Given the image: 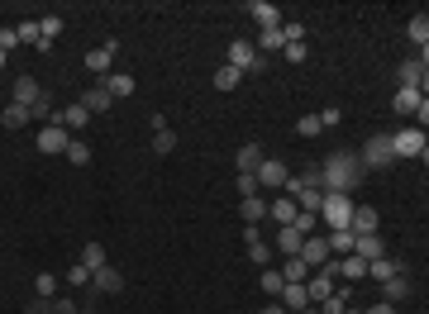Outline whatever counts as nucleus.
Masks as SVG:
<instances>
[{"mask_svg":"<svg viewBox=\"0 0 429 314\" xmlns=\"http://www.w3.org/2000/svg\"><path fill=\"white\" fill-rule=\"evenodd\" d=\"M67 129L62 124H48V129H38V153H48V157H57V153H67Z\"/></svg>","mask_w":429,"mask_h":314,"instance_id":"obj_6","label":"nucleus"},{"mask_svg":"<svg viewBox=\"0 0 429 314\" xmlns=\"http://www.w3.org/2000/svg\"><path fill=\"white\" fill-rule=\"evenodd\" d=\"M277 300L286 305V314H300V310H310V295H305V281H286V290H282Z\"/></svg>","mask_w":429,"mask_h":314,"instance_id":"obj_12","label":"nucleus"},{"mask_svg":"<svg viewBox=\"0 0 429 314\" xmlns=\"http://www.w3.org/2000/svg\"><path fill=\"white\" fill-rule=\"evenodd\" d=\"M315 219H320V214H310V209H296L291 229H296V234H305V238H310V234H315Z\"/></svg>","mask_w":429,"mask_h":314,"instance_id":"obj_37","label":"nucleus"},{"mask_svg":"<svg viewBox=\"0 0 429 314\" xmlns=\"http://www.w3.org/2000/svg\"><path fill=\"white\" fill-rule=\"evenodd\" d=\"M253 177H258V186H272V190H277V186L291 177V172H286V162H277V157H263V167H258Z\"/></svg>","mask_w":429,"mask_h":314,"instance_id":"obj_9","label":"nucleus"},{"mask_svg":"<svg viewBox=\"0 0 429 314\" xmlns=\"http://www.w3.org/2000/svg\"><path fill=\"white\" fill-rule=\"evenodd\" d=\"M20 48V33L15 29H0V52H15Z\"/></svg>","mask_w":429,"mask_h":314,"instance_id":"obj_42","label":"nucleus"},{"mask_svg":"<svg viewBox=\"0 0 429 314\" xmlns=\"http://www.w3.org/2000/svg\"><path fill=\"white\" fill-rule=\"evenodd\" d=\"M229 67H239L243 77H253V72H263V57H258V48H253V43L234 38V43H229Z\"/></svg>","mask_w":429,"mask_h":314,"instance_id":"obj_4","label":"nucleus"},{"mask_svg":"<svg viewBox=\"0 0 429 314\" xmlns=\"http://www.w3.org/2000/svg\"><path fill=\"white\" fill-rule=\"evenodd\" d=\"M368 276H372V281H391V276H401V262L396 257H377V262H368Z\"/></svg>","mask_w":429,"mask_h":314,"instance_id":"obj_21","label":"nucleus"},{"mask_svg":"<svg viewBox=\"0 0 429 314\" xmlns=\"http://www.w3.org/2000/svg\"><path fill=\"white\" fill-rule=\"evenodd\" d=\"M110 100H115V96L106 91V81H101V86H91V91H81V105H86V114H101V110H110Z\"/></svg>","mask_w":429,"mask_h":314,"instance_id":"obj_16","label":"nucleus"},{"mask_svg":"<svg viewBox=\"0 0 429 314\" xmlns=\"http://www.w3.org/2000/svg\"><path fill=\"white\" fill-rule=\"evenodd\" d=\"M34 286H38V300H53L57 295V276H38Z\"/></svg>","mask_w":429,"mask_h":314,"instance_id":"obj_40","label":"nucleus"},{"mask_svg":"<svg viewBox=\"0 0 429 314\" xmlns=\"http://www.w3.org/2000/svg\"><path fill=\"white\" fill-rule=\"evenodd\" d=\"M91 286L101 290V295H119V290H124V276H119V271H115V267H101V271H91Z\"/></svg>","mask_w":429,"mask_h":314,"instance_id":"obj_11","label":"nucleus"},{"mask_svg":"<svg viewBox=\"0 0 429 314\" xmlns=\"http://www.w3.org/2000/svg\"><path fill=\"white\" fill-rule=\"evenodd\" d=\"M263 314H286V305H282V300H268V310Z\"/></svg>","mask_w":429,"mask_h":314,"instance_id":"obj_48","label":"nucleus"},{"mask_svg":"<svg viewBox=\"0 0 429 314\" xmlns=\"http://www.w3.org/2000/svg\"><path fill=\"white\" fill-rule=\"evenodd\" d=\"M363 314H396V305H386V300H377L372 310H363Z\"/></svg>","mask_w":429,"mask_h":314,"instance_id":"obj_47","label":"nucleus"},{"mask_svg":"<svg viewBox=\"0 0 429 314\" xmlns=\"http://www.w3.org/2000/svg\"><path fill=\"white\" fill-rule=\"evenodd\" d=\"M81 267H86V271H101V267H106V248H101V243H86V253H81Z\"/></svg>","mask_w":429,"mask_h":314,"instance_id":"obj_29","label":"nucleus"},{"mask_svg":"<svg viewBox=\"0 0 429 314\" xmlns=\"http://www.w3.org/2000/svg\"><path fill=\"white\" fill-rule=\"evenodd\" d=\"M15 33H20V43H38V24H20Z\"/></svg>","mask_w":429,"mask_h":314,"instance_id":"obj_44","label":"nucleus"},{"mask_svg":"<svg viewBox=\"0 0 429 314\" xmlns=\"http://www.w3.org/2000/svg\"><path fill=\"white\" fill-rule=\"evenodd\" d=\"M320 219L329 224V229H349L353 200H349V195H339V190H320Z\"/></svg>","mask_w":429,"mask_h":314,"instance_id":"obj_2","label":"nucleus"},{"mask_svg":"<svg viewBox=\"0 0 429 314\" xmlns=\"http://www.w3.org/2000/svg\"><path fill=\"white\" fill-rule=\"evenodd\" d=\"M172 148H177V133H172V129H153V153L167 157Z\"/></svg>","mask_w":429,"mask_h":314,"instance_id":"obj_36","label":"nucleus"},{"mask_svg":"<svg viewBox=\"0 0 429 314\" xmlns=\"http://www.w3.org/2000/svg\"><path fill=\"white\" fill-rule=\"evenodd\" d=\"M300 243H305V234H296L291 224H282V229H277V248H282L286 257H296V253H300Z\"/></svg>","mask_w":429,"mask_h":314,"instance_id":"obj_24","label":"nucleus"},{"mask_svg":"<svg viewBox=\"0 0 429 314\" xmlns=\"http://www.w3.org/2000/svg\"><path fill=\"white\" fill-rule=\"evenodd\" d=\"M405 33H410V43H415V48L425 52L429 48V15H415V20L405 24Z\"/></svg>","mask_w":429,"mask_h":314,"instance_id":"obj_25","label":"nucleus"},{"mask_svg":"<svg viewBox=\"0 0 429 314\" xmlns=\"http://www.w3.org/2000/svg\"><path fill=\"white\" fill-rule=\"evenodd\" d=\"M405 295H410V281H405V271H401V276H391V281H381V300H386V305H401Z\"/></svg>","mask_w":429,"mask_h":314,"instance_id":"obj_18","label":"nucleus"},{"mask_svg":"<svg viewBox=\"0 0 429 314\" xmlns=\"http://www.w3.org/2000/svg\"><path fill=\"white\" fill-rule=\"evenodd\" d=\"M425 67H429V52H420V57H405L401 67H396L401 86H425Z\"/></svg>","mask_w":429,"mask_h":314,"instance_id":"obj_8","label":"nucleus"},{"mask_svg":"<svg viewBox=\"0 0 429 314\" xmlns=\"http://www.w3.org/2000/svg\"><path fill=\"white\" fill-rule=\"evenodd\" d=\"M53 314H77V300H67V295H53Z\"/></svg>","mask_w":429,"mask_h":314,"instance_id":"obj_43","label":"nucleus"},{"mask_svg":"<svg viewBox=\"0 0 429 314\" xmlns=\"http://www.w3.org/2000/svg\"><path fill=\"white\" fill-rule=\"evenodd\" d=\"M282 52H286V62H305V43H286Z\"/></svg>","mask_w":429,"mask_h":314,"instance_id":"obj_45","label":"nucleus"},{"mask_svg":"<svg viewBox=\"0 0 429 314\" xmlns=\"http://www.w3.org/2000/svg\"><path fill=\"white\" fill-rule=\"evenodd\" d=\"M386 143H391V157H425L429 153L425 129H396Z\"/></svg>","mask_w":429,"mask_h":314,"instance_id":"obj_3","label":"nucleus"},{"mask_svg":"<svg viewBox=\"0 0 429 314\" xmlns=\"http://www.w3.org/2000/svg\"><path fill=\"white\" fill-rule=\"evenodd\" d=\"M239 81H243V72H239V67H229V62H224V67L214 72V86H219V91H234Z\"/></svg>","mask_w":429,"mask_h":314,"instance_id":"obj_30","label":"nucleus"},{"mask_svg":"<svg viewBox=\"0 0 429 314\" xmlns=\"http://www.w3.org/2000/svg\"><path fill=\"white\" fill-rule=\"evenodd\" d=\"M324 243H329V253L349 257V253H353V243H358V234H353V229H334V234L324 238Z\"/></svg>","mask_w":429,"mask_h":314,"instance_id":"obj_23","label":"nucleus"},{"mask_svg":"<svg viewBox=\"0 0 429 314\" xmlns=\"http://www.w3.org/2000/svg\"><path fill=\"white\" fill-rule=\"evenodd\" d=\"M57 33H62V20H57V15H43V20H38V38H43V43H53Z\"/></svg>","mask_w":429,"mask_h":314,"instance_id":"obj_34","label":"nucleus"},{"mask_svg":"<svg viewBox=\"0 0 429 314\" xmlns=\"http://www.w3.org/2000/svg\"><path fill=\"white\" fill-rule=\"evenodd\" d=\"M286 48V38H282V29H268L263 38H258V52H282Z\"/></svg>","mask_w":429,"mask_h":314,"instance_id":"obj_35","label":"nucleus"},{"mask_svg":"<svg viewBox=\"0 0 429 314\" xmlns=\"http://www.w3.org/2000/svg\"><path fill=\"white\" fill-rule=\"evenodd\" d=\"M29 119H34V114H29L24 105H15V100L5 105V114H0V124H5V129H24Z\"/></svg>","mask_w":429,"mask_h":314,"instance_id":"obj_27","label":"nucleus"},{"mask_svg":"<svg viewBox=\"0 0 429 314\" xmlns=\"http://www.w3.org/2000/svg\"><path fill=\"white\" fill-rule=\"evenodd\" d=\"M353 257H363V262H377V257H386V253H381V238H377V234H363L358 243H353Z\"/></svg>","mask_w":429,"mask_h":314,"instance_id":"obj_17","label":"nucleus"},{"mask_svg":"<svg viewBox=\"0 0 429 314\" xmlns=\"http://www.w3.org/2000/svg\"><path fill=\"white\" fill-rule=\"evenodd\" d=\"M339 276H353V281H363V276H368V262H363V257H353V253H349V257L339 262Z\"/></svg>","mask_w":429,"mask_h":314,"instance_id":"obj_32","label":"nucleus"},{"mask_svg":"<svg viewBox=\"0 0 429 314\" xmlns=\"http://www.w3.org/2000/svg\"><path fill=\"white\" fill-rule=\"evenodd\" d=\"M282 281H310V267L300 257H286V267H282Z\"/></svg>","mask_w":429,"mask_h":314,"instance_id":"obj_31","label":"nucleus"},{"mask_svg":"<svg viewBox=\"0 0 429 314\" xmlns=\"http://www.w3.org/2000/svg\"><path fill=\"white\" fill-rule=\"evenodd\" d=\"M81 314H96V310H81Z\"/></svg>","mask_w":429,"mask_h":314,"instance_id":"obj_52","label":"nucleus"},{"mask_svg":"<svg viewBox=\"0 0 429 314\" xmlns=\"http://www.w3.org/2000/svg\"><path fill=\"white\" fill-rule=\"evenodd\" d=\"M62 281H72V286H91V271H86V267H81V262H72V271H67V276H62Z\"/></svg>","mask_w":429,"mask_h":314,"instance_id":"obj_38","label":"nucleus"},{"mask_svg":"<svg viewBox=\"0 0 429 314\" xmlns=\"http://www.w3.org/2000/svg\"><path fill=\"white\" fill-rule=\"evenodd\" d=\"M296 129L305 133V138H315V133H324V124H320V114H305V119H300Z\"/></svg>","mask_w":429,"mask_h":314,"instance_id":"obj_39","label":"nucleus"},{"mask_svg":"<svg viewBox=\"0 0 429 314\" xmlns=\"http://www.w3.org/2000/svg\"><path fill=\"white\" fill-rule=\"evenodd\" d=\"M67 162H72V167H86V162H91V148H86V143H81V138H72V143H67Z\"/></svg>","mask_w":429,"mask_h":314,"instance_id":"obj_33","label":"nucleus"},{"mask_svg":"<svg viewBox=\"0 0 429 314\" xmlns=\"http://www.w3.org/2000/svg\"><path fill=\"white\" fill-rule=\"evenodd\" d=\"M300 314H320V310H315V305H310V310H300Z\"/></svg>","mask_w":429,"mask_h":314,"instance_id":"obj_50","label":"nucleus"},{"mask_svg":"<svg viewBox=\"0 0 429 314\" xmlns=\"http://www.w3.org/2000/svg\"><path fill=\"white\" fill-rule=\"evenodd\" d=\"M349 229H353L358 238H363V234H377V209H372V205H353Z\"/></svg>","mask_w":429,"mask_h":314,"instance_id":"obj_14","label":"nucleus"},{"mask_svg":"<svg viewBox=\"0 0 429 314\" xmlns=\"http://www.w3.org/2000/svg\"><path fill=\"white\" fill-rule=\"evenodd\" d=\"M239 214H243V224H263V219H268V200H263V195H248L239 205Z\"/></svg>","mask_w":429,"mask_h":314,"instance_id":"obj_20","label":"nucleus"},{"mask_svg":"<svg viewBox=\"0 0 429 314\" xmlns=\"http://www.w3.org/2000/svg\"><path fill=\"white\" fill-rule=\"evenodd\" d=\"M5 62H10V52H0V67H5Z\"/></svg>","mask_w":429,"mask_h":314,"instance_id":"obj_49","label":"nucleus"},{"mask_svg":"<svg viewBox=\"0 0 429 314\" xmlns=\"http://www.w3.org/2000/svg\"><path fill=\"white\" fill-rule=\"evenodd\" d=\"M420 105H425V91H420V86H401V91L391 96V110H396V114H415Z\"/></svg>","mask_w":429,"mask_h":314,"instance_id":"obj_10","label":"nucleus"},{"mask_svg":"<svg viewBox=\"0 0 429 314\" xmlns=\"http://www.w3.org/2000/svg\"><path fill=\"white\" fill-rule=\"evenodd\" d=\"M239 195H243V200L258 195V177H253V172H239Z\"/></svg>","mask_w":429,"mask_h":314,"instance_id":"obj_41","label":"nucleus"},{"mask_svg":"<svg viewBox=\"0 0 429 314\" xmlns=\"http://www.w3.org/2000/svg\"><path fill=\"white\" fill-rule=\"evenodd\" d=\"M106 91H110V96H134L138 81L129 77V72H110V77H106Z\"/></svg>","mask_w":429,"mask_h":314,"instance_id":"obj_22","label":"nucleus"},{"mask_svg":"<svg viewBox=\"0 0 429 314\" xmlns=\"http://www.w3.org/2000/svg\"><path fill=\"white\" fill-rule=\"evenodd\" d=\"M248 15L258 20V29H263V33H268V29H282V10H277V5H268V0H253V5H248Z\"/></svg>","mask_w":429,"mask_h":314,"instance_id":"obj_13","label":"nucleus"},{"mask_svg":"<svg viewBox=\"0 0 429 314\" xmlns=\"http://www.w3.org/2000/svg\"><path fill=\"white\" fill-rule=\"evenodd\" d=\"M344 314H363V310H353V305H349V310H344Z\"/></svg>","mask_w":429,"mask_h":314,"instance_id":"obj_51","label":"nucleus"},{"mask_svg":"<svg viewBox=\"0 0 429 314\" xmlns=\"http://www.w3.org/2000/svg\"><path fill=\"white\" fill-rule=\"evenodd\" d=\"M38 100H43V91H38V81H34V77H20V81H15V105L34 110Z\"/></svg>","mask_w":429,"mask_h":314,"instance_id":"obj_15","label":"nucleus"},{"mask_svg":"<svg viewBox=\"0 0 429 314\" xmlns=\"http://www.w3.org/2000/svg\"><path fill=\"white\" fill-rule=\"evenodd\" d=\"M24 314H53V300H38V295H34V305H29Z\"/></svg>","mask_w":429,"mask_h":314,"instance_id":"obj_46","label":"nucleus"},{"mask_svg":"<svg viewBox=\"0 0 429 314\" xmlns=\"http://www.w3.org/2000/svg\"><path fill=\"white\" fill-rule=\"evenodd\" d=\"M296 209H300V205H296L291 195H282V200H268V214L277 219V229H282V224H291V219H296Z\"/></svg>","mask_w":429,"mask_h":314,"instance_id":"obj_19","label":"nucleus"},{"mask_svg":"<svg viewBox=\"0 0 429 314\" xmlns=\"http://www.w3.org/2000/svg\"><path fill=\"white\" fill-rule=\"evenodd\" d=\"M115 52H119V43L110 38V43H101V48H91V52H86V67H91L96 77H110V62H115Z\"/></svg>","mask_w":429,"mask_h":314,"instance_id":"obj_7","label":"nucleus"},{"mask_svg":"<svg viewBox=\"0 0 429 314\" xmlns=\"http://www.w3.org/2000/svg\"><path fill=\"white\" fill-rule=\"evenodd\" d=\"M358 162H363V172H368V167H391L396 157H391V143L377 133V138H368V143H363V157H358Z\"/></svg>","mask_w":429,"mask_h":314,"instance_id":"obj_5","label":"nucleus"},{"mask_svg":"<svg viewBox=\"0 0 429 314\" xmlns=\"http://www.w3.org/2000/svg\"><path fill=\"white\" fill-rule=\"evenodd\" d=\"M258 281H263V290H268V300H277V295L286 290V281H282V271H272V267H263V276H258Z\"/></svg>","mask_w":429,"mask_h":314,"instance_id":"obj_28","label":"nucleus"},{"mask_svg":"<svg viewBox=\"0 0 429 314\" xmlns=\"http://www.w3.org/2000/svg\"><path fill=\"white\" fill-rule=\"evenodd\" d=\"M363 177H368V172H363V162H358V157L334 153V157H324V167H320V190H339V195H349Z\"/></svg>","mask_w":429,"mask_h":314,"instance_id":"obj_1","label":"nucleus"},{"mask_svg":"<svg viewBox=\"0 0 429 314\" xmlns=\"http://www.w3.org/2000/svg\"><path fill=\"white\" fill-rule=\"evenodd\" d=\"M234 162H239V172H258V167H263V148H258V143H243Z\"/></svg>","mask_w":429,"mask_h":314,"instance_id":"obj_26","label":"nucleus"}]
</instances>
